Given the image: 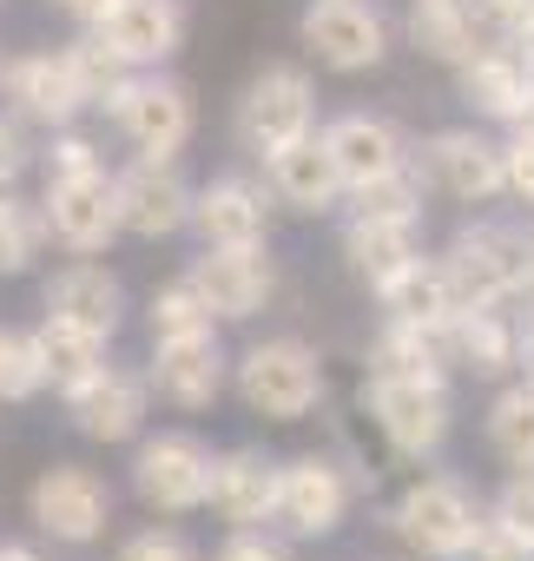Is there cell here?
Returning <instances> with one entry per match:
<instances>
[{
	"label": "cell",
	"instance_id": "1",
	"mask_svg": "<svg viewBox=\"0 0 534 561\" xmlns=\"http://www.w3.org/2000/svg\"><path fill=\"white\" fill-rule=\"evenodd\" d=\"M237 390H244V403H251L257 416L298 423V416L317 410V397H324V364H317L311 344L278 337V344L244 351V364H237Z\"/></svg>",
	"mask_w": 534,
	"mask_h": 561
},
{
	"label": "cell",
	"instance_id": "2",
	"mask_svg": "<svg viewBox=\"0 0 534 561\" xmlns=\"http://www.w3.org/2000/svg\"><path fill=\"white\" fill-rule=\"evenodd\" d=\"M311 119H317V106H311V80H304L298 67L257 73V80L244 87V100H237V139H244L257 159H271V152H285L291 139H304Z\"/></svg>",
	"mask_w": 534,
	"mask_h": 561
},
{
	"label": "cell",
	"instance_id": "3",
	"mask_svg": "<svg viewBox=\"0 0 534 561\" xmlns=\"http://www.w3.org/2000/svg\"><path fill=\"white\" fill-rule=\"evenodd\" d=\"M442 271H449V285H455V305L475 311V305H508V291L521 285L527 257H521V238L514 231L475 225V231L455 238V251L442 257Z\"/></svg>",
	"mask_w": 534,
	"mask_h": 561
},
{
	"label": "cell",
	"instance_id": "4",
	"mask_svg": "<svg viewBox=\"0 0 534 561\" xmlns=\"http://www.w3.org/2000/svg\"><path fill=\"white\" fill-rule=\"evenodd\" d=\"M370 410H376L383 436L396 449H409V456H422V449H436L449 436V397H442L436 377H390V370H376L370 377Z\"/></svg>",
	"mask_w": 534,
	"mask_h": 561
},
{
	"label": "cell",
	"instance_id": "5",
	"mask_svg": "<svg viewBox=\"0 0 534 561\" xmlns=\"http://www.w3.org/2000/svg\"><path fill=\"white\" fill-rule=\"evenodd\" d=\"M185 285L205 298L211 318H251L271 298V257L257 244H205V257L191 264Z\"/></svg>",
	"mask_w": 534,
	"mask_h": 561
},
{
	"label": "cell",
	"instance_id": "6",
	"mask_svg": "<svg viewBox=\"0 0 534 561\" xmlns=\"http://www.w3.org/2000/svg\"><path fill=\"white\" fill-rule=\"evenodd\" d=\"M132 482H139V495H146L152 508L185 515V508L211 502V449L191 443V436H159V443L139 449Z\"/></svg>",
	"mask_w": 534,
	"mask_h": 561
},
{
	"label": "cell",
	"instance_id": "7",
	"mask_svg": "<svg viewBox=\"0 0 534 561\" xmlns=\"http://www.w3.org/2000/svg\"><path fill=\"white\" fill-rule=\"evenodd\" d=\"M106 515H113V495H106V482H100L93 469H80V462H54V469L34 482V522H40L47 535H60V541H93V535L106 528Z\"/></svg>",
	"mask_w": 534,
	"mask_h": 561
},
{
	"label": "cell",
	"instance_id": "8",
	"mask_svg": "<svg viewBox=\"0 0 534 561\" xmlns=\"http://www.w3.org/2000/svg\"><path fill=\"white\" fill-rule=\"evenodd\" d=\"M47 231L73 251H100L113 244L119 231V192L106 172H80V179H60L47 185Z\"/></svg>",
	"mask_w": 534,
	"mask_h": 561
},
{
	"label": "cell",
	"instance_id": "9",
	"mask_svg": "<svg viewBox=\"0 0 534 561\" xmlns=\"http://www.w3.org/2000/svg\"><path fill=\"white\" fill-rule=\"evenodd\" d=\"M396 535H403L409 548L449 561V554L468 548V535H475V508H468V495H462L455 482H416V489L403 495V508H396Z\"/></svg>",
	"mask_w": 534,
	"mask_h": 561
},
{
	"label": "cell",
	"instance_id": "10",
	"mask_svg": "<svg viewBox=\"0 0 534 561\" xmlns=\"http://www.w3.org/2000/svg\"><path fill=\"white\" fill-rule=\"evenodd\" d=\"M304 41L337 73H363V67L383 60V21L363 8V0H317L304 14Z\"/></svg>",
	"mask_w": 534,
	"mask_h": 561
},
{
	"label": "cell",
	"instance_id": "11",
	"mask_svg": "<svg viewBox=\"0 0 534 561\" xmlns=\"http://www.w3.org/2000/svg\"><path fill=\"white\" fill-rule=\"evenodd\" d=\"M113 192H119V231L132 238H172L191 218V192L165 159H139Z\"/></svg>",
	"mask_w": 534,
	"mask_h": 561
},
{
	"label": "cell",
	"instance_id": "12",
	"mask_svg": "<svg viewBox=\"0 0 534 561\" xmlns=\"http://www.w3.org/2000/svg\"><path fill=\"white\" fill-rule=\"evenodd\" d=\"M100 41H106L126 67L172 60L178 41H185V8H178V0H113L106 21H100Z\"/></svg>",
	"mask_w": 534,
	"mask_h": 561
},
{
	"label": "cell",
	"instance_id": "13",
	"mask_svg": "<svg viewBox=\"0 0 534 561\" xmlns=\"http://www.w3.org/2000/svg\"><path fill=\"white\" fill-rule=\"evenodd\" d=\"M119 126L146 146V159H172L185 139H191V93L172 87V80H132L119 100H113Z\"/></svg>",
	"mask_w": 534,
	"mask_h": 561
},
{
	"label": "cell",
	"instance_id": "14",
	"mask_svg": "<svg viewBox=\"0 0 534 561\" xmlns=\"http://www.w3.org/2000/svg\"><path fill=\"white\" fill-rule=\"evenodd\" d=\"M344 502H350V489L324 456H298V462L278 469V515L298 535H330L344 522Z\"/></svg>",
	"mask_w": 534,
	"mask_h": 561
},
{
	"label": "cell",
	"instance_id": "15",
	"mask_svg": "<svg viewBox=\"0 0 534 561\" xmlns=\"http://www.w3.org/2000/svg\"><path fill=\"white\" fill-rule=\"evenodd\" d=\"M159 390L178 403V410H205L218 390H224V351L211 331H191V337H165L159 344V364H152Z\"/></svg>",
	"mask_w": 534,
	"mask_h": 561
},
{
	"label": "cell",
	"instance_id": "16",
	"mask_svg": "<svg viewBox=\"0 0 534 561\" xmlns=\"http://www.w3.org/2000/svg\"><path fill=\"white\" fill-rule=\"evenodd\" d=\"M324 146H330L344 185H376V179H390V172L403 165V139H396L383 119H370V113L337 119V126L324 133Z\"/></svg>",
	"mask_w": 534,
	"mask_h": 561
},
{
	"label": "cell",
	"instance_id": "17",
	"mask_svg": "<svg viewBox=\"0 0 534 561\" xmlns=\"http://www.w3.org/2000/svg\"><path fill=\"white\" fill-rule=\"evenodd\" d=\"M47 318H67L93 337H113L119 324V285L106 264H67L54 285H47Z\"/></svg>",
	"mask_w": 534,
	"mask_h": 561
},
{
	"label": "cell",
	"instance_id": "18",
	"mask_svg": "<svg viewBox=\"0 0 534 561\" xmlns=\"http://www.w3.org/2000/svg\"><path fill=\"white\" fill-rule=\"evenodd\" d=\"M139 416H146V390H139V377H126V370H100L93 383L73 390V423H80L93 443H126V436L139 430Z\"/></svg>",
	"mask_w": 534,
	"mask_h": 561
},
{
	"label": "cell",
	"instance_id": "19",
	"mask_svg": "<svg viewBox=\"0 0 534 561\" xmlns=\"http://www.w3.org/2000/svg\"><path fill=\"white\" fill-rule=\"evenodd\" d=\"M211 502H218V515L237 522V528L278 515V469L264 462V456H251V449H237V456L211 462Z\"/></svg>",
	"mask_w": 534,
	"mask_h": 561
},
{
	"label": "cell",
	"instance_id": "20",
	"mask_svg": "<svg viewBox=\"0 0 534 561\" xmlns=\"http://www.w3.org/2000/svg\"><path fill=\"white\" fill-rule=\"evenodd\" d=\"M8 87H14L21 113H27V119H47V126L73 119V113L86 106V93H80V80H73L67 54H27V60L8 73Z\"/></svg>",
	"mask_w": 534,
	"mask_h": 561
},
{
	"label": "cell",
	"instance_id": "21",
	"mask_svg": "<svg viewBox=\"0 0 534 561\" xmlns=\"http://www.w3.org/2000/svg\"><path fill=\"white\" fill-rule=\"evenodd\" d=\"M191 225L205 244H264V198L237 179H218L191 198Z\"/></svg>",
	"mask_w": 534,
	"mask_h": 561
},
{
	"label": "cell",
	"instance_id": "22",
	"mask_svg": "<svg viewBox=\"0 0 534 561\" xmlns=\"http://www.w3.org/2000/svg\"><path fill=\"white\" fill-rule=\"evenodd\" d=\"M271 179H278V192L291 198V205H304V211H324L337 192H344V179H337V159H330V146L324 139H291L285 152H271Z\"/></svg>",
	"mask_w": 534,
	"mask_h": 561
},
{
	"label": "cell",
	"instance_id": "23",
	"mask_svg": "<svg viewBox=\"0 0 534 561\" xmlns=\"http://www.w3.org/2000/svg\"><path fill=\"white\" fill-rule=\"evenodd\" d=\"M383 305H390V318H403V324H442V318H455L462 305H455V285H449V271L442 264H422V257H409L396 277H383Z\"/></svg>",
	"mask_w": 534,
	"mask_h": 561
},
{
	"label": "cell",
	"instance_id": "24",
	"mask_svg": "<svg viewBox=\"0 0 534 561\" xmlns=\"http://www.w3.org/2000/svg\"><path fill=\"white\" fill-rule=\"evenodd\" d=\"M429 165H436V179H442L455 198H488V192H501V146H488V139H475V133H442V139L429 146Z\"/></svg>",
	"mask_w": 534,
	"mask_h": 561
},
{
	"label": "cell",
	"instance_id": "25",
	"mask_svg": "<svg viewBox=\"0 0 534 561\" xmlns=\"http://www.w3.org/2000/svg\"><path fill=\"white\" fill-rule=\"evenodd\" d=\"M409 41H416L429 60L462 67V60L475 54L481 27H475V8H468V0H416V8H409Z\"/></svg>",
	"mask_w": 534,
	"mask_h": 561
},
{
	"label": "cell",
	"instance_id": "26",
	"mask_svg": "<svg viewBox=\"0 0 534 561\" xmlns=\"http://www.w3.org/2000/svg\"><path fill=\"white\" fill-rule=\"evenodd\" d=\"M462 93H468L488 119H521L534 80H527V67H521L514 54H468V60H462Z\"/></svg>",
	"mask_w": 534,
	"mask_h": 561
},
{
	"label": "cell",
	"instance_id": "27",
	"mask_svg": "<svg viewBox=\"0 0 534 561\" xmlns=\"http://www.w3.org/2000/svg\"><path fill=\"white\" fill-rule=\"evenodd\" d=\"M34 344H40L47 383H60L67 397H73L80 383H93V377L106 370V337H93V331H80V324H67V318H47Z\"/></svg>",
	"mask_w": 534,
	"mask_h": 561
},
{
	"label": "cell",
	"instance_id": "28",
	"mask_svg": "<svg viewBox=\"0 0 534 561\" xmlns=\"http://www.w3.org/2000/svg\"><path fill=\"white\" fill-rule=\"evenodd\" d=\"M344 251H350V264L370 277V285H383V277H396L416 257V225L409 218H357L344 231Z\"/></svg>",
	"mask_w": 534,
	"mask_h": 561
},
{
	"label": "cell",
	"instance_id": "29",
	"mask_svg": "<svg viewBox=\"0 0 534 561\" xmlns=\"http://www.w3.org/2000/svg\"><path fill=\"white\" fill-rule=\"evenodd\" d=\"M455 364H468L475 377H495L514 364V337L501 324L495 305H475V311H455Z\"/></svg>",
	"mask_w": 534,
	"mask_h": 561
},
{
	"label": "cell",
	"instance_id": "30",
	"mask_svg": "<svg viewBox=\"0 0 534 561\" xmlns=\"http://www.w3.org/2000/svg\"><path fill=\"white\" fill-rule=\"evenodd\" d=\"M488 436H495V449H501L514 469H534V383H521V390H508V397L495 403Z\"/></svg>",
	"mask_w": 534,
	"mask_h": 561
},
{
	"label": "cell",
	"instance_id": "31",
	"mask_svg": "<svg viewBox=\"0 0 534 561\" xmlns=\"http://www.w3.org/2000/svg\"><path fill=\"white\" fill-rule=\"evenodd\" d=\"M67 67H73V80H80V93L86 100H100V106H113L132 80H126V60L106 47V41H73L67 47Z\"/></svg>",
	"mask_w": 534,
	"mask_h": 561
},
{
	"label": "cell",
	"instance_id": "32",
	"mask_svg": "<svg viewBox=\"0 0 534 561\" xmlns=\"http://www.w3.org/2000/svg\"><path fill=\"white\" fill-rule=\"evenodd\" d=\"M357 218H422V185L409 179V165H396L390 179H376V185H357Z\"/></svg>",
	"mask_w": 534,
	"mask_h": 561
},
{
	"label": "cell",
	"instance_id": "33",
	"mask_svg": "<svg viewBox=\"0 0 534 561\" xmlns=\"http://www.w3.org/2000/svg\"><path fill=\"white\" fill-rule=\"evenodd\" d=\"M47 383V364H40V344L34 337H14V331H0V397L21 403Z\"/></svg>",
	"mask_w": 534,
	"mask_h": 561
},
{
	"label": "cell",
	"instance_id": "34",
	"mask_svg": "<svg viewBox=\"0 0 534 561\" xmlns=\"http://www.w3.org/2000/svg\"><path fill=\"white\" fill-rule=\"evenodd\" d=\"M191 331H211V311H205V298H198L191 285H172V291H159V298H152V337L165 344V337H191Z\"/></svg>",
	"mask_w": 534,
	"mask_h": 561
},
{
	"label": "cell",
	"instance_id": "35",
	"mask_svg": "<svg viewBox=\"0 0 534 561\" xmlns=\"http://www.w3.org/2000/svg\"><path fill=\"white\" fill-rule=\"evenodd\" d=\"M40 231H47V218H34L14 198H0V271H27V257L40 251Z\"/></svg>",
	"mask_w": 534,
	"mask_h": 561
},
{
	"label": "cell",
	"instance_id": "36",
	"mask_svg": "<svg viewBox=\"0 0 534 561\" xmlns=\"http://www.w3.org/2000/svg\"><path fill=\"white\" fill-rule=\"evenodd\" d=\"M468 8H475V27L495 34V41H508V47L534 27V0H468Z\"/></svg>",
	"mask_w": 534,
	"mask_h": 561
},
{
	"label": "cell",
	"instance_id": "37",
	"mask_svg": "<svg viewBox=\"0 0 534 561\" xmlns=\"http://www.w3.org/2000/svg\"><path fill=\"white\" fill-rule=\"evenodd\" d=\"M495 522H501L514 541H527V548H534V469H521V476L501 489V502H495Z\"/></svg>",
	"mask_w": 534,
	"mask_h": 561
},
{
	"label": "cell",
	"instance_id": "38",
	"mask_svg": "<svg viewBox=\"0 0 534 561\" xmlns=\"http://www.w3.org/2000/svg\"><path fill=\"white\" fill-rule=\"evenodd\" d=\"M468 561H527L534 548L527 541H514L501 522H475V535H468V548H462Z\"/></svg>",
	"mask_w": 534,
	"mask_h": 561
},
{
	"label": "cell",
	"instance_id": "39",
	"mask_svg": "<svg viewBox=\"0 0 534 561\" xmlns=\"http://www.w3.org/2000/svg\"><path fill=\"white\" fill-rule=\"evenodd\" d=\"M501 185L534 205V139H527V133H521L514 146H501Z\"/></svg>",
	"mask_w": 534,
	"mask_h": 561
},
{
	"label": "cell",
	"instance_id": "40",
	"mask_svg": "<svg viewBox=\"0 0 534 561\" xmlns=\"http://www.w3.org/2000/svg\"><path fill=\"white\" fill-rule=\"evenodd\" d=\"M80 172H100L93 146H86V139H60V146L47 152V185H60V179H80Z\"/></svg>",
	"mask_w": 534,
	"mask_h": 561
},
{
	"label": "cell",
	"instance_id": "41",
	"mask_svg": "<svg viewBox=\"0 0 534 561\" xmlns=\"http://www.w3.org/2000/svg\"><path fill=\"white\" fill-rule=\"evenodd\" d=\"M119 561H191V554H185L178 535H159V528H152V535H132V541L119 548Z\"/></svg>",
	"mask_w": 534,
	"mask_h": 561
},
{
	"label": "cell",
	"instance_id": "42",
	"mask_svg": "<svg viewBox=\"0 0 534 561\" xmlns=\"http://www.w3.org/2000/svg\"><path fill=\"white\" fill-rule=\"evenodd\" d=\"M218 561H291L285 548H271L264 535H231L224 548H218Z\"/></svg>",
	"mask_w": 534,
	"mask_h": 561
},
{
	"label": "cell",
	"instance_id": "43",
	"mask_svg": "<svg viewBox=\"0 0 534 561\" xmlns=\"http://www.w3.org/2000/svg\"><path fill=\"white\" fill-rule=\"evenodd\" d=\"M21 165H27V139H21V126H14V119H0V185H8Z\"/></svg>",
	"mask_w": 534,
	"mask_h": 561
},
{
	"label": "cell",
	"instance_id": "44",
	"mask_svg": "<svg viewBox=\"0 0 534 561\" xmlns=\"http://www.w3.org/2000/svg\"><path fill=\"white\" fill-rule=\"evenodd\" d=\"M54 8H60V14H73V21H93V27H100L113 0H54Z\"/></svg>",
	"mask_w": 534,
	"mask_h": 561
},
{
	"label": "cell",
	"instance_id": "45",
	"mask_svg": "<svg viewBox=\"0 0 534 561\" xmlns=\"http://www.w3.org/2000/svg\"><path fill=\"white\" fill-rule=\"evenodd\" d=\"M508 298L521 305V318H527V331H534V271H521V285H514Z\"/></svg>",
	"mask_w": 534,
	"mask_h": 561
},
{
	"label": "cell",
	"instance_id": "46",
	"mask_svg": "<svg viewBox=\"0 0 534 561\" xmlns=\"http://www.w3.org/2000/svg\"><path fill=\"white\" fill-rule=\"evenodd\" d=\"M514 47H521V54H514V60H521V67H527V80H534V27H527V34H521V41H514Z\"/></svg>",
	"mask_w": 534,
	"mask_h": 561
},
{
	"label": "cell",
	"instance_id": "47",
	"mask_svg": "<svg viewBox=\"0 0 534 561\" xmlns=\"http://www.w3.org/2000/svg\"><path fill=\"white\" fill-rule=\"evenodd\" d=\"M521 364H527V383H534V331L521 337Z\"/></svg>",
	"mask_w": 534,
	"mask_h": 561
},
{
	"label": "cell",
	"instance_id": "48",
	"mask_svg": "<svg viewBox=\"0 0 534 561\" xmlns=\"http://www.w3.org/2000/svg\"><path fill=\"white\" fill-rule=\"evenodd\" d=\"M521 133L534 139V93H527V106H521Z\"/></svg>",
	"mask_w": 534,
	"mask_h": 561
},
{
	"label": "cell",
	"instance_id": "49",
	"mask_svg": "<svg viewBox=\"0 0 534 561\" xmlns=\"http://www.w3.org/2000/svg\"><path fill=\"white\" fill-rule=\"evenodd\" d=\"M521 257H527V271H534V225H527V238H521Z\"/></svg>",
	"mask_w": 534,
	"mask_h": 561
},
{
	"label": "cell",
	"instance_id": "50",
	"mask_svg": "<svg viewBox=\"0 0 534 561\" xmlns=\"http://www.w3.org/2000/svg\"><path fill=\"white\" fill-rule=\"evenodd\" d=\"M0 561H34V554L27 548H0Z\"/></svg>",
	"mask_w": 534,
	"mask_h": 561
}]
</instances>
